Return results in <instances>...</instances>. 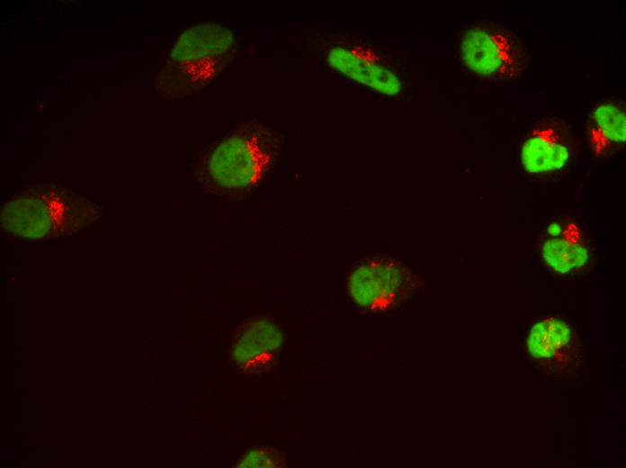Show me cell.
Masks as SVG:
<instances>
[{"instance_id":"cell-7","label":"cell","mask_w":626,"mask_h":468,"mask_svg":"<svg viewBox=\"0 0 626 468\" xmlns=\"http://www.w3.org/2000/svg\"><path fill=\"white\" fill-rule=\"evenodd\" d=\"M540 252L545 266L559 274L577 272L590 262L591 252L584 232L569 219L550 220L545 228Z\"/></svg>"},{"instance_id":"cell-4","label":"cell","mask_w":626,"mask_h":468,"mask_svg":"<svg viewBox=\"0 0 626 468\" xmlns=\"http://www.w3.org/2000/svg\"><path fill=\"white\" fill-rule=\"evenodd\" d=\"M414 286V277L402 265L383 258L359 266L349 282L354 301L369 309L394 306L406 299Z\"/></svg>"},{"instance_id":"cell-13","label":"cell","mask_w":626,"mask_h":468,"mask_svg":"<svg viewBox=\"0 0 626 468\" xmlns=\"http://www.w3.org/2000/svg\"><path fill=\"white\" fill-rule=\"evenodd\" d=\"M285 458L280 452L264 446L247 451L236 464L237 468H277L283 467Z\"/></svg>"},{"instance_id":"cell-5","label":"cell","mask_w":626,"mask_h":468,"mask_svg":"<svg viewBox=\"0 0 626 468\" xmlns=\"http://www.w3.org/2000/svg\"><path fill=\"white\" fill-rule=\"evenodd\" d=\"M573 150L571 134L565 123L558 119H545L524 139L520 160L529 174H550L568 165Z\"/></svg>"},{"instance_id":"cell-12","label":"cell","mask_w":626,"mask_h":468,"mask_svg":"<svg viewBox=\"0 0 626 468\" xmlns=\"http://www.w3.org/2000/svg\"><path fill=\"white\" fill-rule=\"evenodd\" d=\"M282 341L279 328L268 320L246 323L237 332L232 348L237 363H246L255 356L277 348Z\"/></svg>"},{"instance_id":"cell-3","label":"cell","mask_w":626,"mask_h":468,"mask_svg":"<svg viewBox=\"0 0 626 468\" xmlns=\"http://www.w3.org/2000/svg\"><path fill=\"white\" fill-rule=\"evenodd\" d=\"M460 53L473 73L497 80L519 76L527 63L519 40L496 26L476 25L468 29L461 36Z\"/></svg>"},{"instance_id":"cell-11","label":"cell","mask_w":626,"mask_h":468,"mask_svg":"<svg viewBox=\"0 0 626 468\" xmlns=\"http://www.w3.org/2000/svg\"><path fill=\"white\" fill-rule=\"evenodd\" d=\"M588 136L591 148L597 156L622 147L626 140L624 108L614 102L596 105L589 117Z\"/></svg>"},{"instance_id":"cell-9","label":"cell","mask_w":626,"mask_h":468,"mask_svg":"<svg viewBox=\"0 0 626 468\" xmlns=\"http://www.w3.org/2000/svg\"><path fill=\"white\" fill-rule=\"evenodd\" d=\"M526 349L529 356L542 365L552 368L565 365L573 356L574 331L562 319L543 318L531 327Z\"/></svg>"},{"instance_id":"cell-2","label":"cell","mask_w":626,"mask_h":468,"mask_svg":"<svg viewBox=\"0 0 626 468\" xmlns=\"http://www.w3.org/2000/svg\"><path fill=\"white\" fill-rule=\"evenodd\" d=\"M281 136L252 119L231 130L210 153L207 173L212 183L227 190H244L258 184L275 162Z\"/></svg>"},{"instance_id":"cell-6","label":"cell","mask_w":626,"mask_h":468,"mask_svg":"<svg viewBox=\"0 0 626 468\" xmlns=\"http://www.w3.org/2000/svg\"><path fill=\"white\" fill-rule=\"evenodd\" d=\"M328 65L343 76L387 96L398 95L402 82L371 49L335 44L326 51Z\"/></svg>"},{"instance_id":"cell-10","label":"cell","mask_w":626,"mask_h":468,"mask_svg":"<svg viewBox=\"0 0 626 468\" xmlns=\"http://www.w3.org/2000/svg\"><path fill=\"white\" fill-rule=\"evenodd\" d=\"M235 51L233 32L224 25L206 22L186 29L171 48L167 61L234 55Z\"/></svg>"},{"instance_id":"cell-1","label":"cell","mask_w":626,"mask_h":468,"mask_svg":"<svg viewBox=\"0 0 626 468\" xmlns=\"http://www.w3.org/2000/svg\"><path fill=\"white\" fill-rule=\"evenodd\" d=\"M99 216L100 210L92 201L65 189L41 185L8 201L1 221L11 234L41 239L77 233Z\"/></svg>"},{"instance_id":"cell-8","label":"cell","mask_w":626,"mask_h":468,"mask_svg":"<svg viewBox=\"0 0 626 468\" xmlns=\"http://www.w3.org/2000/svg\"><path fill=\"white\" fill-rule=\"evenodd\" d=\"M233 57L167 61L156 77V91L164 97L181 98L201 90L226 69Z\"/></svg>"}]
</instances>
